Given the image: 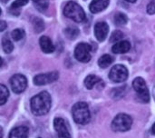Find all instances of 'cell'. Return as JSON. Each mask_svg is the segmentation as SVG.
Instances as JSON below:
<instances>
[{"label": "cell", "instance_id": "20", "mask_svg": "<svg viewBox=\"0 0 155 138\" xmlns=\"http://www.w3.org/2000/svg\"><path fill=\"white\" fill-rule=\"evenodd\" d=\"M79 33L80 32H79L78 28H75V27H68L64 30V34H65L66 37L71 40L75 39L79 35Z\"/></svg>", "mask_w": 155, "mask_h": 138}, {"label": "cell", "instance_id": "24", "mask_svg": "<svg viewBox=\"0 0 155 138\" xmlns=\"http://www.w3.org/2000/svg\"><path fill=\"white\" fill-rule=\"evenodd\" d=\"M33 25H34V28H35V31L36 33H41L44 28H45V24L43 22L42 19L40 18H34V21H33Z\"/></svg>", "mask_w": 155, "mask_h": 138}, {"label": "cell", "instance_id": "19", "mask_svg": "<svg viewBox=\"0 0 155 138\" xmlns=\"http://www.w3.org/2000/svg\"><path fill=\"white\" fill-rule=\"evenodd\" d=\"M2 47H3V50L6 53V54H9L13 51L14 49V45H13V43L11 42V40L6 36L5 35L3 38H2Z\"/></svg>", "mask_w": 155, "mask_h": 138}, {"label": "cell", "instance_id": "6", "mask_svg": "<svg viewBox=\"0 0 155 138\" xmlns=\"http://www.w3.org/2000/svg\"><path fill=\"white\" fill-rule=\"evenodd\" d=\"M91 50L92 47L89 44L80 43L74 49V56L78 61L82 63H87L91 59Z\"/></svg>", "mask_w": 155, "mask_h": 138}, {"label": "cell", "instance_id": "8", "mask_svg": "<svg viewBox=\"0 0 155 138\" xmlns=\"http://www.w3.org/2000/svg\"><path fill=\"white\" fill-rule=\"evenodd\" d=\"M10 85L12 90L15 94H20L24 92L27 86V80L26 77L23 75L16 74L13 76L10 79Z\"/></svg>", "mask_w": 155, "mask_h": 138}, {"label": "cell", "instance_id": "25", "mask_svg": "<svg viewBox=\"0 0 155 138\" xmlns=\"http://www.w3.org/2000/svg\"><path fill=\"white\" fill-rule=\"evenodd\" d=\"M39 11H45L48 7V0H33Z\"/></svg>", "mask_w": 155, "mask_h": 138}, {"label": "cell", "instance_id": "1", "mask_svg": "<svg viewBox=\"0 0 155 138\" xmlns=\"http://www.w3.org/2000/svg\"><path fill=\"white\" fill-rule=\"evenodd\" d=\"M52 100L47 92H41L31 99V110L35 116H44L51 108Z\"/></svg>", "mask_w": 155, "mask_h": 138}, {"label": "cell", "instance_id": "11", "mask_svg": "<svg viewBox=\"0 0 155 138\" xmlns=\"http://www.w3.org/2000/svg\"><path fill=\"white\" fill-rule=\"evenodd\" d=\"M109 32V26L105 22H98L94 25V35L98 41L103 42L107 37Z\"/></svg>", "mask_w": 155, "mask_h": 138}, {"label": "cell", "instance_id": "22", "mask_svg": "<svg viewBox=\"0 0 155 138\" xmlns=\"http://www.w3.org/2000/svg\"><path fill=\"white\" fill-rule=\"evenodd\" d=\"M127 21V16L123 13H117L114 15V23L116 25H126Z\"/></svg>", "mask_w": 155, "mask_h": 138}, {"label": "cell", "instance_id": "13", "mask_svg": "<svg viewBox=\"0 0 155 138\" xmlns=\"http://www.w3.org/2000/svg\"><path fill=\"white\" fill-rule=\"evenodd\" d=\"M109 5V0H93L89 5L90 11L94 14L104 10Z\"/></svg>", "mask_w": 155, "mask_h": 138}, {"label": "cell", "instance_id": "9", "mask_svg": "<svg viewBox=\"0 0 155 138\" xmlns=\"http://www.w3.org/2000/svg\"><path fill=\"white\" fill-rule=\"evenodd\" d=\"M58 78H59V73L56 71L45 73V74H40L35 76L34 84L36 86H45L56 81Z\"/></svg>", "mask_w": 155, "mask_h": 138}, {"label": "cell", "instance_id": "32", "mask_svg": "<svg viewBox=\"0 0 155 138\" xmlns=\"http://www.w3.org/2000/svg\"><path fill=\"white\" fill-rule=\"evenodd\" d=\"M1 1H2V3H6L8 0H1Z\"/></svg>", "mask_w": 155, "mask_h": 138}, {"label": "cell", "instance_id": "4", "mask_svg": "<svg viewBox=\"0 0 155 138\" xmlns=\"http://www.w3.org/2000/svg\"><path fill=\"white\" fill-rule=\"evenodd\" d=\"M133 119L126 114H119L115 116L112 123V128L116 132H125L131 129Z\"/></svg>", "mask_w": 155, "mask_h": 138}, {"label": "cell", "instance_id": "15", "mask_svg": "<svg viewBox=\"0 0 155 138\" xmlns=\"http://www.w3.org/2000/svg\"><path fill=\"white\" fill-rule=\"evenodd\" d=\"M29 130L26 126H18L11 130L9 138H27Z\"/></svg>", "mask_w": 155, "mask_h": 138}, {"label": "cell", "instance_id": "18", "mask_svg": "<svg viewBox=\"0 0 155 138\" xmlns=\"http://www.w3.org/2000/svg\"><path fill=\"white\" fill-rule=\"evenodd\" d=\"M113 61H114V59H113V57L111 56H109V55H104V56H102L99 58L98 65L102 68H106V67H108L113 63Z\"/></svg>", "mask_w": 155, "mask_h": 138}, {"label": "cell", "instance_id": "31", "mask_svg": "<svg viewBox=\"0 0 155 138\" xmlns=\"http://www.w3.org/2000/svg\"><path fill=\"white\" fill-rule=\"evenodd\" d=\"M125 1L130 2V3H134V2H136V0H125Z\"/></svg>", "mask_w": 155, "mask_h": 138}, {"label": "cell", "instance_id": "30", "mask_svg": "<svg viewBox=\"0 0 155 138\" xmlns=\"http://www.w3.org/2000/svg\"><path fill=\"white\" fill-rule=\"evenodd\" d=\"M153 98H154V100H155V84H154L153 88Z\"/></svg>", "mask_w": 155, "mask_h": 138}, {"label": "cell", "instance_id": "28", "mask_svg": "<svg viewBox=\"0 0 155 138\" xmlns=\"http://www.w3.org/2000/svg\"><path fill=\"white\" fill-rule=\"evenodd\" d=\"M6 27V24L5 21H0V31H4Z\"/></svg>", "mask_w": 155, "mask_h": 138}, {"label": "cell", "instance_id": "26", "mask_svg": "<svg viewBox=\"0 0 155 138\" xmlns=\"http://www.w3.org/2000/svg\"><path fill=\"white\" fill-rule=\"evenodd\" d=\"M124 37V33L119 31V30H116L114 31L112 35H111V38H110V41L112 43H117V42H120V40Z\"/></svg>", "mask_w": 155, "mask_h": 138}, {"label": "cell", "instance_id": "21", "mask_svg": "<svg viewBox=\"0 0 155 138\" xmlns=\"http://www.w3.org/2000/svg\"><path fill=\"white\" fill-rule=\"evenodd\" d=\"M8 96H9V92L6 86L4 85H0V105H4L7 101Z\"/></svg>", "mask_w": 155, "mask_h": 138}, {"label": "cell", "instance_id": "14", "mask_svg": "<svg viewBox=\"0 0 155 138\" xmlns=\"http://www.w3.org/2000/svg\"><path fill=\"white\" fill-rule=\"evenodd\" d=\"M131 49V44L128 41H120L115 43L112 47V50L114 54H124Z\"/></svg>", "mask_w": 155, "mask_h": 138}, {"label": "cell", "instance_id": "23", "mask_svg": "<svg viewBox=\"0 0 155 138\" xmlns=\"http://www.w3.org/2000/svg\"><path fill=\"white\" fill-rule=\"evenodd\" d=\"M25 30L21 29V28H16L11 33V36L15 41H19V40L23 39L25 37Z\"/></svg>", "mask_w": 155, "mask_h": 138}, {"label": "cell", "instance_id": "17", "mask_svg": "<svg viewBox=\"0 0 155 138\" xmlns=\"http://www.w3.org/2000/svg\"><path fill=\"white\" fill-rule=\"evenodd\" d=\"M29 0H15L10 6V12L14 15L19 14V7L26 5Z\"/></svg>", "mask_w": 155, "mask_h": 138}, {"label": "cell", "instance_id": "29", "mask_svg": "<svg viewBox=\"0 0 155 138\" xmlns=\"http://www.w3.org/2000/svg\"><path fill=\"white\" fill-rule=\"evenodd\" d=\"M151 133H152L153 136H155V123L153 125V126H152V128H151Z\"/></svg>", "mask_w": 155, "mask_h": 138}, {"label": "cell", "instance_id": "7", "mask_svg": "<svg viewBox=\"0 0 155 138\" xmlns=\"http://www.w3.org/2000/svg\"><path fill=\"white\" fill-rule=\"evenodd\" d=\"M128 70L123 65H116L112 67L109 73V78L114 83H121L127 79Z\"/></svg>", "mask_w": 155, "mask_h": 138}, {"label": "cell", "instance_id": "3", "mask_svg": "<svg viewBox=\"0 0 155 138\" xmlns=\"http://www.w3.org/2000/svg\"><path fill=\"white\" fill-rule=\"evenodd\" d=\"M64 14L66 17L77 23H82L85 20V13L84 9L74 1H70L65 5L64 8Z\"/></svg>", "mask_w": 155, "mask_h": 138}, {"label": "cell", "instance_id": "2", "mask_svg": "<svg viewBox=\"0 0 155 138\" xmlns=\"http://www.w3.org/2000/svg\"><path fill=\"white\" fill-rule=\"evenodd\" d=\"M72 115L75 123L79 125H86L91 120V113L89 106L84 102H78L72 108Z\"/></svg>", "mask_w": 155, "mask_h": 138}, {"label": "cell", "instance_id": "16", "mask_svg": "<svg viewBox=\"0 0 155 138\" xmlns=\"http://www.w3.org/2000/svg\"><path fill=\"white\" fill-rule=\"evenodd\" d=\"M103 80H101L98 76L94 75H90L84 79V86H86L87 89H93L94 86L102 83Z\"/></svg>", "mask_w": 155, "mask_h": 138}, {"label": "cell", "instance_id": "10", "mask_svg": "<svg viewBox=\"0 0 155 138\" xmlns=\"http://www.w3.org/2000/svg\"><path fill=\"white\" fill-rule=\"evenodd\" d=\"M54 127L57 133L58 138H71V135L63 118L56 117L54 120Z\"/></svg>", "mask_w": 155, "mask_h": 138}, {"label": "cell", "instance_id": "12", "mask_svg": "<svg viewBox=\"0 0 155 138\" xmlns=\"http://www.w3.org/2000/svg\"><path fill=\"white\" fill-rule=\"evenodd\" d=\"M39 45H40L42 51L45 54H50V53H53L54 51V45H53L52 40L46 35L40 37Z\"/></svg>", "mask_w": 155, "mask_h": 138}, {"label": "cell", "instance_id": "27", "mask_svg": "<svg viewBox=\"0 0 155 138\" xmlns=\"http://www.w3.org/2000/svg\"><path fill=\"white\" fill-rule=\"evenodd\" d=\"M147 13L150 15L155 14V0H151L147 5Z\"/></svg>", "mask_w": 155, "mask_h": 138}, {"label": "cell", "instance_id": "5", "mask_svg": "<svg viewBox=\"0 0 155 138\" xmlns=\"http://www.w3.org/2000/svg\"><path fill=\"white\" fill-rule=\"evenodd\" d=\"M133 87L137 94L138 99L143 103H148L150 101V94L147 85L143 78L137 77L133 82Z\"/></svg>", "mask_w": 155, "mask_h": 138}]
</instances>
